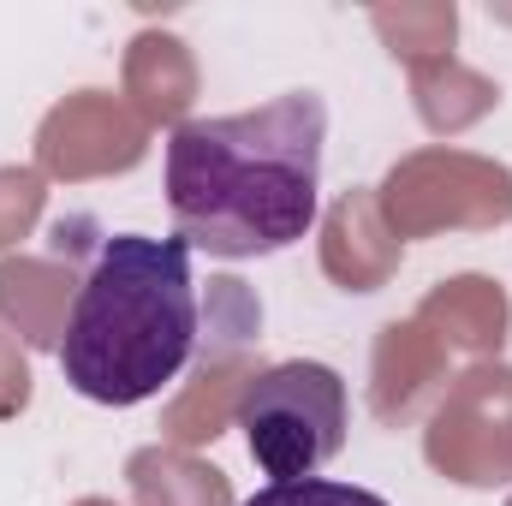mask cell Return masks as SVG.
I'll list each match as a JSON object with an SVG mask.
<instances>
[{
  "instance_id": "1",
  "label": "cell",
  "mask_w": 512,
  "mask_h": 506,
  "mask_svg": "<svg viewBox=\"0 0 512 506\" xmlns=\"http://www.w3.org/2000/svg\"><path fill=\"white\" fill-rule=\"evenodd\" d=\"M322 143L328 102L316 90L179 120L167 137V209L179 239L221 262L298 245L322 215Z\"/></svg>"
},
{
  "instance_id": "2",
  "label": "cell",
  "mask_w": 512,
  "mask_h": 506,
  "mask_svg": "<svg viewBox=\"0 0 512 506\" xmlns=\"http://www.w3.org/2000/svg\"><path fill=\"white\" fill-rule=\"evenodd\" d=\"M203 304L191 280V245L114 233L72 292L60 334V376L96 405H143L197 352Z\"/></svg>"
},
{
  "instance_id": "3",
  "label": "cell",
  "mask_w": 512,
  "mask_h": 506,
  "mask_svg": "<svg viewBox=\"0 0 512 506\" xmlns=\"http://www.w3.org/2000/svg\"><path fill=\"white\" fill-rule=\"evenodd\" d=\"M346 423H352L346 381L316 358L274 364V370L251 376L239 393L245 447L262 465V477H274V483L322 477V465L346 447Z\"/></svg>"
},
{
  "instance_id": "4",
  "label": "cell",
  "mask_w": 512,
  "mask_h": 506,
  "mask_svg": "<svg viewBox=\"0 0 512 506\" xmlns=\"http://www.w3.org/2000/svg\"><path fill=\"white\" fill-rule=\"evenodd\" d=\"M245 506H387L376 489L334 483V477H304V483H268Z\"/></svg>"
}]
</instances>
